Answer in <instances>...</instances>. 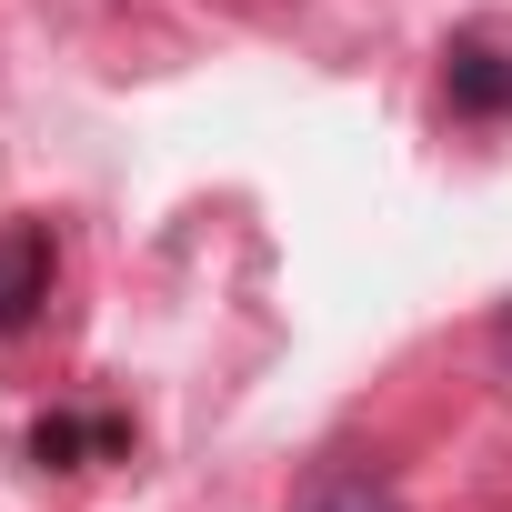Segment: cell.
I'll list each match as a JSON object with an SVG mask.
<instances>
[{"label": "cell", "mask_w": 512, "mask_h": 512, "mask_svg": "<svg viewBox=\"0 0 512 512\" xmlns=\"http://www.w3.org/2000/svg\"><path fill=\"white\" fill-rule=\"evenodd\" d=\"M31 452H41V462H71V452H81V422H41Z\"/></svg>", "instance_id": "277c9868"}, {"label": "cell", "mask_w": 512, "mask_h": 512, "mask_svg": "<svg viewBox=\"0 0 512 512\" xmlns=\"http://www.w3.org/2000/svg\"><path fill=\"white\" fill-rule=\"evenodd\" d=\"M292 512H402V502H392L382 472H362V462H322V472L292 492Z\"/></svg>", "instance_id": "3957f363"}, {"label": "cell", "mask_w": 512, "mask_h": 512, "mask_svg": "<svg viewBox=\"0 0 512 512\" xmlns=\"http://www.w3.org/2000/svg\"><path fill=\"white\" fill-rule=\"evenodd\" d=\"M442 101H452L462 121H512V51H502L492 31H462V41L442 51Z\"/></svg>", "instance_id": "7a4b0ae2"}, {"label": "cell", "mask_w": 512, "mask_h": 512, "mask_svg": "<svg viewBox=\"0 0 512 512\" xmlns=\"http://www.w3.org/2000/svg\"><path fill=\"white\" fill-rule=\"evenodd\" d=\"M51 272H61L51 221H0V342L31 332V312L51 302Z\"/></svg>", "instance_id": "6da1fadb"}, {"label": "cell", "mask_w": 512, "mask_h": 512, "mask_svg": "<svg viewBox=\"0 0 512 512\" xmlns=\"http://www.w3.org/2000/svg\"><path fill=\"white\" fill-rule=\"evenodd\" d=\"M502 352H512V312H502Z\"/></svg>", "instance_id": "5b68a950"}]
</instances>
